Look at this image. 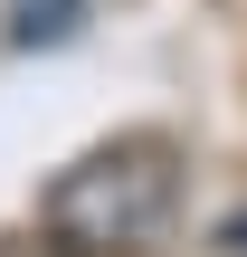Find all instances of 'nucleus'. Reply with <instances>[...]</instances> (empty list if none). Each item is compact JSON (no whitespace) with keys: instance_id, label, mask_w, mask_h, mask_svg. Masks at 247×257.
Here are the masks:
<instances>
[{"instance_id":"obj_1","label":"nucleus","mask_w":247,"mask_h":257,"mask_svg":"<svg viewBox=\"0 0 247 257\" xmlns=\"http://www.w3.org/2000/svg\"><path fill=\"white\" fill-rule=\"evenodd\" d=\"M171 210H181V153L162 134H114V143L76 153L38 200L48 238L76 257H143L171 229Z\"/></svg>"},{"instance_id":"obj_3","label":"nucleus","mask_w":247,"mask_h":257,"mask_svg":"<svg viewBox=\"0 0 247 257\" xmlns=\"http://www.w3.org/2000/svg\"><path fill=\"white\" fill-rule=\"evenodd\" d=\"M219 248H228V257H247V210L228 219V229H219Z\"/></svg>"},{"instance_id":"obj_2","label":"nucleus","mask_w":247,"mask_h":257,"mask_svg":"<svg viewBox=\"0 0 247 257\" xmlns=\"http://www.w3.org/2000/svg\"><path fill=\"white\" fill-rule=\"evenodd\" d=\"M95 0H10V48H67Z\"/></svg>"}]
</instances>
